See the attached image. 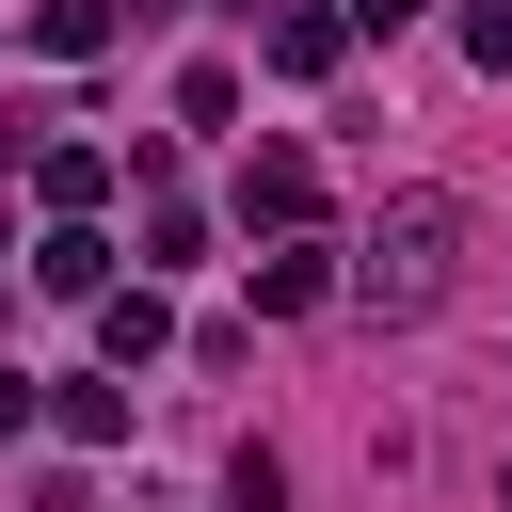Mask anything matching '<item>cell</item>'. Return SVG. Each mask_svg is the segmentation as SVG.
Returning a JSON list of instances; mask_svg holds the SVG:
<instances>
[{
  "instance_id": "6da1fadb",
  "label": "cell",
  "mask_w": 512,
  "mask_h": 512,
  "mask_svg": "<svg viewBox=\"0 0 512 512\" xmlns=\"http://www.w3.org/2000/svg\"><path fill=\"white\" fill-rule=\"evenodd\" d=\"M448 256H464V208H448V192H400L384 240H368V304H384V320H432V304H448Z\"/></svg>"
},
{
  "instance_id": "7a4b0ae2",
  "label": "cell",
  "mask_w": 512,
  "mask_h": 512,
  "mask_svg": "<svg viewBox=\"0 0 512 512\" xmlns=\"http://www.w3.org/2000/svg\"><path fill=\"white\" fill-rule=\"evenodd\" d=\"M304 208H320V160L304 144H256L240 160V224H304Z\"/></svg>"
},
{
  "instance_id": "3957f363",
  "label": "cell",
  "mask_w": 512,
  "mask_h": 512,
  "mask_svg": "<svg viewBox=\"0 0 512 512\" xmlns=\"http://www.w3.org/2000/svg\"><path fill=\"white\" fill-rule=\"evenodd\" d=\"M32 288H48V304H96V288H112V240H96V224H64V240L32 256Z\"/></svg>"
},
{
  "instance_id": "277c9868",
  "label": "cell",
  "mask_w": 512,
  "mask_h": 512,
  "mask_svg": "<svg viewBox=\"0 0 512 512\" xmlns=\"http://www.w3.org/2000/svg\"><path fill=\"white\" fill-rule=\"evenodd\" d=\"M32 192H48V208H96V192H112V144H48Z\"/></svg>"
},
{
  "instance_id": "5b68a950",
  "label": "cell",
  "mask_w": 512,
  "mask_h": 512,
  "mask_svg": "<svg viewBox=\"0 0 512 512\" xmlns=\"http://www.w3.org/2000/svg\"><path fill=\"white\" fill-rule=\"evenodd\" d=\"M32 48H64V64H96V48H112V0H48V16H32Z\"/></svg>"
},
{
  "instance_id": "8992f818",
  "label": "cell",
  "mask_w": 512,
  "mask_h": 512,
  "mask_svg": "<svg viewBox=\"0 0 512 512\" xmlns=\"http://www.w3.org/2000/svg\"><path fill=\"white\" fill-rule=\"evenodd\" d=\"M96 352H112V368H144V352H160V304H144V288H128V304L96 288Z\"/></svg>"
},
{
  "instance_id": "52a82bcc",
  "label": "cell",
  "mask_w": 512,
  "mask_h": 512,
  "mask_svg": "<svg viewBox=\"0 0 512 512\" xmlns=\"http://www.w3.org/2000/svg\"><path fill=\"white\" fill-rule=\"evenodd\" d=\"M224 496H240V512H288V464H272V448H240V464H224Z\"/></svg>"
},
{
  "instance_id": "ba28073f",
  "label": "cell",
  "mask_w": 512,
  "mask_h": 512,
  "mask_svg": "<svg viewBox=\"0 0 512 512\" xmlns=\"http://www.w3.org/2000/svg\"><path fill=\"white\" fill-rule=\"evenodd\" d=\"M464 64H496V80H512V0H464Z\"/></svg>"
},
{
  "instance_id": "9c48e42d",
  "label": "cell",
  "mask_w": 512,
  "mask_h": 512,
  "mask_svg": "<svg viewBox=\"0 0 512 512\" xmlns=\"http://www.w3.org/2000/svg\"><path fill=\"white\" fill-rule=\"evenodd\" d=\"M16 432H32V384H16V368H0V448H16Z\"/></svg>"
},
{
  "instance_id": "30bf717a",
  "label": "cell",
  "mask_w": 512,
  "mask_h": 512,
  "mask_svg": "<svg viewBox=\"0 0 512 512\" xmlns=\"http://www.w3.org/2000/svg\"><path fill=\"white\" fill-rule=\"evenodd\" d=\"M400 16H416V0H352V32H400Z\"/></svg>"
}]
</instances>
